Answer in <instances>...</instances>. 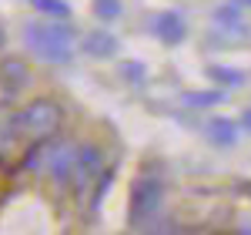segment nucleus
<instances>
[{
    "label": "nucleus",
    "mask_w": 251,
    "mask_h": 235,
    "mask_svg": "<svg viewBox=\"0 0 251 235\" xmlns=\"http://www.w3.org/2000/svg\"><path fill=\"white\" fill-rule=\"evenodd\" d=\"M157 202H161V185H157V178L141 175L134 181V195H131V222H134V225H144L148 218H154Z\"/></svg>",
    "instance_id": "1"
},
{
    "label": "nucleus",
    "mask_w": 251,
    "mask_h": 235,
    "mask_svg": "<svg viewBox=\"0 0 251 235\" xmlns=\"http://www.w3.org/2000/svg\"><path fill=\"white\" fill-rule=\"evenodd\" d=\"M97 178H100V151L91 148V145H87V148H77V155H74V172H71V185H74L77 192H87Z\"/></svg>",
    "instance_id": "2"
},
{
    "label": "nucleus",
    "mask_w": 251,
    "mask_h": 235,
    "mask_svg": "<svg viewBox=\"0 0 251 235\" xmlns=\"http://www.w3.org/2000/svg\"><path fill=\"white\" fill-rule=\"evenodd\" d=\"M30 44L37 47L40 54H47V58L54 60H67L71 54V34L67 30H54V27H30Z\"/></svg>",
    "instance_id": "3"
},
{
    "label": "nucleus",
    "mask_w": 251,
    "mask_h": 235,
    "mask_svg": "<svg viewBox=\"0 0 251 235\" xmlns=\"http://www.w3.org/2000/svg\"><path fill=\"white\" fill-rule=\"evenodd\" d=\"M154 34H161L168 44H177V40L184 37V20L177 17V14H157L154 17Z\"/></svg>",
    "instance_id": "4"
},
{
    "label": "nucleus",
    "mask_w": 251,
    "mask_h": 235,
    "mask_svg": "<svg viewBox=\"0 0 251 235\" xmlns=\"http://www.w3.org/2000/svg\"><path fill=\"white\" fill-rule=\"evenodd\" d=\"M208 135L218 141V145H231L234 138H238V128H234V121H225V118H214L211 124H208Z\"/></svg>",
    "instance_id": "5"
},
{
    "label": "nucleus",
    "mask_w": 251,
    "mask_h": 235,
    "mask_svg": "<svg viewBox=\"0 0 251 235\" xmlns=\"http://www.w3.org/2000/svg\"><path fill=\"white\" fill-rule=\"evenodd\" d=\"M91 51H104V54H111V51H114V40H107V37L100 40V37H97V40H91Z\"/></svg>",
    "instance_id": "6"
},
{
    "label": "nucleus",
    "mask_w": 251,
    "mask_h": 235,
    "mask_svg": "<svg viewBox=\"0 0 251 235\" xmlns=\"http://www.w3.org/2000/svg\"><path fill=\"white\" fill-rule=\"evenodd\" d=\"M97 10H104L107 17H114L117 14V0H97Z\"/></svg>",
    "instance_id": "7"
},
{
    "label": "nucleus",
    "mask_w": 251,
    "mask_h": 235,
    "mask_svg": "<svg viewBox=\"0 0 251 235\" xmlns=\"http://www.w3.org/2000/svg\"><path fill=\"white\" fill-rule=\"evenodd\" d=\"M245 124H248V128H251V111H248V118H245Z\"/></svg>",
    "instance_id": "8"
},
{
    "label": "nucleus",
    "mask_w": 251,
    "mask_h": 235,
    "mask_svg": "<svg viewBox=\"0 0 251 235\" xmlns=\"http://www.w3.org/2000/svg\"><path fill=\"white\" fill-rule=\"evenodd\" d=\"M234 3H251V0H234Z\"/></svg>",
    "instance_id": "9"
}]
</instances>
